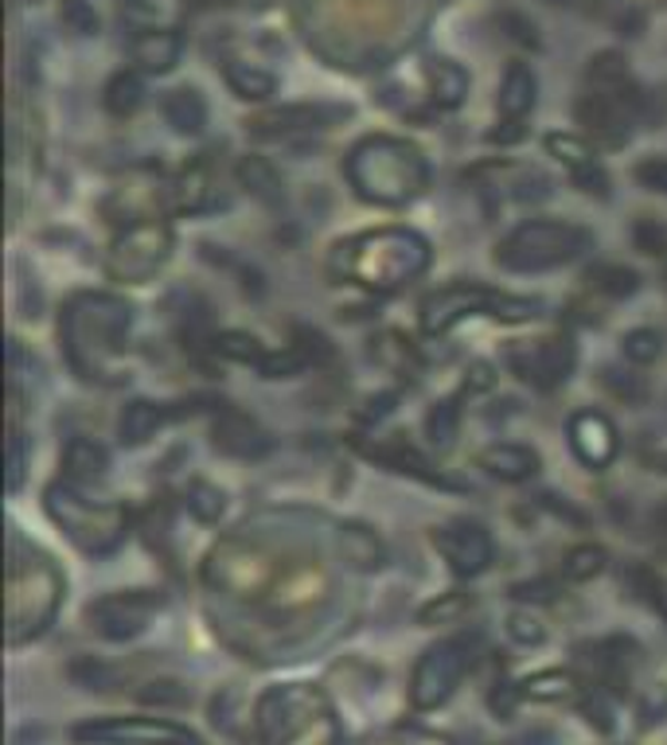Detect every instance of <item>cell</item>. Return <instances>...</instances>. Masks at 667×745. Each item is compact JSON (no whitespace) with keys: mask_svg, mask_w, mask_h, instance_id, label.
<instances>
[{"mask_svg":"<svg viewBox=\"0 0 667 745\" xmlns=\"http://www.w3.org/2000/svg\"><path fill=\"white\" fill-rule=\"evenodd\" d=\"M184 504H188V512L196 515L199 523H219L222 512H227L222 489H215V484H207V481H191L188 492H184Z\"/></svg>","mask_w":667,"mask_h":745,"instance_id":"d6a6232c","label":"cell"},{"mask_svg":"<svg viewBox=\"0 0 667 745\" xmlns=\"http://www.w3.org/2000/svg\"><path fill=\"white\" fill-rule=\"evenodd\" d=\"M465 609H472V597L469 594H454L445 597V601H434L421 609V625H441V621H454L457 613H465Z\"/></svg>","mask_w":667,"mask_h":745,"instance_id":"f6af8a7d","label":"cell"},{"mask_svg":"<svg viewBox=\"0 0 667 745\" xmlns=\"http://www.w3.org/2000/svg\"><path fill=\"white\" fill-rule=\"evenodd\" d=\"M511 597H519V601H551V586L546 581H523V586H511Z\"/></svg>","mask_w":667,"mask_h":745,"instance_id":"f5cc1de1","label":"cell"},{"mask_svg":"<svg viewBox=\"0 0 667 745\" xmlns=\"http://www.w3.org/2000/svg\"><path fill=\"white\" fill-rule=\"evenodd\" d=\"M543 4H554V9L562 4V9H566V4H574V0H543Z\"/></svg>","mask_w":667,"mask_h":745,"instance_id":"11a10c76","label":"cell"},{"mask_svg":"<svg viewBox=\"0 0 667 745\" xmlns=\"http://www.w3.org/2000/svg\"><path fill=\"white\" fill-rule=\"evenodd\" d=\"M602 570H605V550L593 547V543L574 547L566 555V563H562V574H566L570 581H590V578H597Z\"/></svg>","mask_w":667,"mask_h":745,"instance_id":"8d00e7d4","label":"cell"},{"mask_svg":"<svg viewBox=\"0 0 667 745\" xmlns=\"http://www.w3.org/2000/svg\"><path fill=\"white\" fill-rule=\"evenodd\" d=\"M570 180H574L577 188L585 191V196H597V199L609 196V176H605V168L597 165V160H590V165L574 168V172H570Z\"/></svg>","mask_w":667,"mask_h":745,"instance_id":"ee69618b","label":"cell"},{"mask_svg":"<svg viewBox=\"0 0 667 745\" xmlns=\"http://www.w3.org/2000/svg\"><path fill=\"white\" fill-rule=\"evenodd\" d=\"M465 316L531 321V316H539V301L511 297V293H496L472 282L445 285V290H437L434 297H426V305H421V328H426L429 336H441V332H449L457 321H465Z\"/></svg>","mask_w":667,"mask_h":745,"instance_id":"9c48e42d","label":"cell"},{"mask_svg":"<svg viewBox=\"0 0 667 745\" xmlns=\"http://www.w3.org/2000/svg\"><path fill=\"white\" fill-rule=\"evenodd\" d=\"M582 711H585V718H590V726H597L602 734H609L613 730V711H609V703L602 699V691H593V699H585Z\"/></svg>","mask_w":667,"mask_h":745,"instance_id":"f907efd6","label":"cell"},{"mask_svg":"<svg viewBox=\"0 0 667 745\" xmlns=\"http://www.w3.org/2000/svg\"><path fill=\"white\" fill-rule=\"evenodd\" d=\"M602 382H605V390H609L613 398H621L625 406H644L648 402V379L644 375H636V371H625V367H605L602 371Z\"/></svg>","mask_w":667,"mask_h":745,"instance_id":"836d02e7","label":"cell"},{"mask_svg":"<svg viewBox=\"0 0 667 745\" xmlns=\"http://www.w3.org/2000/svg\"><path fill=\"white\" fill-rule=\"evenodd\" d=\"M633 239H636V250H644V254H664L667 250V231L652 223V219H636Z\"/></svg>","mask_w":667,"mask_h":745,"instance_id":"bcb514c9","label":"cell"},{"mask_svg":"<svg viewBox=\"0 0 667 745\" xmlns=\"http://www.w3.org/2000/svg\"><path fill=\"white\" fill-rule=\"evenodd\" d=\"M636 180H640L644 188L667 196V160H644V165L636 168Z\"/></svg>","mask_w":667,"mask_h":745,"instance_id":"816d5d0a","label":"cell"},{"mask_svg":"<svg viewBox=\"0 0 667 745\" xmlns=\"http://www.w3.org/2000/svg\"><path fill=\"white\" fill-rule=\"evenodd\" d=\"M63 597V578L51 566L48 555L28 550L20 558V538L9 543V644L40 637L55 617V605Z\"/></svg>","mask_w":667,"mask_h":745,"instance_id":"8992f818","label":"cell"},{"mask_svg":"<svg viewBox=\"0 0 667 745\" xmlns=\"http://www.w3.org/2000/svg\"><path fill=\"white\" fill-rule=\"evenodd\" d=\"M574 359L577 351L574 344H570V336H546V340L528 344V348H515L508 356V364L519 379L531 382L535 390H554L559 382L570 379Z\"/></svg>","mask_w":667,"mask_h":745,"instance_id":"9a60e30c","label":"cell"},{"mask_svg":"<svg viewBox=\"0 0 667 745\" xmlns=\"http://www.w3.org/2000/svg\"><path fill=\"white\" fill-rule=\"evenodd\" d=\"M129 324L133 308L122 297H110V293L74 297L63 313V344L74 371L91 382H114V375L106 371V359L125 348Z\"/></svg>","mask_w":667,"mask_h":745,"instance_id":"3957f363","label":"cell"},{"mask_svg":"<svg viewBox=\"0 0 667 745\" xmlns=\"http://www.w3.org/2000/svg\"><path fill=\"white\" fill-rule=\"evenodd\" d=\"M585 660L597 668V683H602V688H609L613 695H625L628 683H633L636 663H640V648H636L633 640L613 637L593 648V655H585Z\"/></svg>","mask_w":667,"mask_h":745,"instance_id":"ffe728a7","label":"cell"},{"mask_svg":"<svg viewBox=\"0 0 667 745\" xmlns=\"http://www.w3.org/2000/svg\"><path fill=\"white\" fill-rule=\"evenodd\" d=\"M585 83H590V91L577 102V122L602 145H625L633 125L644 114V94L628 78L625 59L617 51L593 55L590 71H585Z\"/></svg>","mask_w":667,"mask_h":745,"instance_id":"277c9868","label":"cell"},{"mask_svg":"<svg viewBox=\"0 0 667 745\" xmlns=\"http://www.w3.org/2000/svg\"><path fill=\"white\" fill-rule=\"evenodd\" d=\"M390 410H395V395H379V398H371V402H367L363 418H387Z\"/></svg>","mask_w":667,"mask_h":745,"instance_id":"db71d44e","label":"cell"},{"mask_svg":"<svg viewBox=\"0 0 667 745\" xmlns=\"http://www.w3.org/2000/svg\"><path fill=\"white\" fill-rule=\"evenodd\" d=\"M211 441L219 453L239 457V461H258V457H265L273 445L270 433H265L254 418L242 415V410H219V418H215L211 426Z\"/></svg>","mask_w":667,"mask_h":745,"instance_id":"ac0fdd59","label":"cell"},{"mask_svg":"<svg viewBox=\"0 0 667 745\" xmlns=\"http://www.w3.org/2000/svg\"><path fill=\"white\" fill-rule=\"evenodd\" d=\"M570 449L585 469H609L617 457V426L602 415V410H577L570 418Z\"/></svg>","mask_w":667,"mask_h":745,"instance_id":"e0dca14e","label":"cell"},{"mask_svg":"<svg viewBox=\"0 0 667 745\" xmlns=\"http://www.w3.org/2000/svg\"><path fill=\"white\" fill-rule=\"evenodd\" d=\"M239 180H242V188H250L254 191L258 199H265V203H281V176H278V168L270 165V160H262V157H247L239 165Z\"/></svg>","mask_w":667,"mask_h":745,"instance_id":"f546056e","label":"cell"},{"mask_svg":"<svg viewBox=\"0 0 667 745\" xmlns=\"http://www.w3.org/2000/svg\"><path fill=\"white\" fill-rule=\"evenodd\" d=\"M628 581L636 586V594L644 597V601L656 609L659 617L667 621V581L659 578V574H652V570H633L628 574Z\"/></svg>","mask_w":667,"mask_h":745,"instance_id":"b9f144b4","label":"cell"},{"mask_svg":"<svg viewBox=\"0 0 667 745\" xmlns=\"http://www.w3.org/2000/svg\"><path fill=\"white\" fill-rule=\"evenodd\" d=\"M140 703H148V706H188L191 691L176 680H153V683L140 688Z\"/></svg>","mask_w":667,"mask_h":745,"instance_id":"60d3db41","label":"cell"},{"mask_svg":"<svg viewBox=\"0 0 667 745\" xmlns=\"http://www.w3.org/2000/svg\"><path fill=\"white\" fill-rule=\"evenodd\" d=\"M168 254H173V227L160 223V219H140L114 239L106 254V270L117 282H145L168 262Z\"/></svg>","mask_w":667,"mask_h":745,"instance_id":"8fae6325","label":"cell"},{"mask_svg":"<svg viewBox=\"0 0 667 745\" xmlns=\"http://www.w3.org/2000/svg\"><path fill=\"white\" fill-rule=\"evenodd\" d=\"M110 469V453L94 438H71L63 449V472L71 484H98Z\"/></svg>","mask_w":667,"mask_h":745,"instance_id":"d4e9b609","label":"cell"},{"mask_svg":"<svg viewBox=\"0 0 667 745\" xmlns=\"http://www.w3.org/2000/svg\"><path fill=\"white\" fill-rule=\"evenodd\" d=\"M457 430H461V406H457V398H441V402L429 406V415H426V438L434 441L437 449H449V445H454Z\"/></svg>","mask_w":667,"mask_h":745,"instance_id":"4dcf8cb0","label":"cell"},{"mask_svg":"<svg viewBox=\"0 0 667 745\" xmlns=\"http://www.w3.org/2000/svg\"><path fill=\"white\" fill-rule=\"evenodd\" d=\"M180 410H173V406L165 402H148V398H137V402H129L122 410V418H117V441L129 449L145 445L148 438H157V430L168 422V418H176Z\"/></svg>","mask_w":667,"mask_h":745,"instance_id":"44dd1931","label":"cell"},{"mask_svg":"<svg viewBox=\"0 0 667 745\" xmlns=\"http://www.w3.org/2000/svg\"><path fill=\"white\" fill-rule=\"evenodd\" d=\"M215 351H219L222 359H235V364H254L262 367L265 356L270 351L262 348V340L258 336H247V332H222V336H215Z\"/></svg>","mask_w":667,"mask_h":745,"instance_id":"1f68e13d","label":"cell"},{"mask_svg":"<svg viewBox=\"0 0 667 745\" xmlns=\"http://www.w3.org/2000/svg\"><path fill=\"white\" fill-rule=\"evenodd\" d=\"M621 348H625L628 364H656L659 351H664V340H659L656 328H633L625 340H621Z\"/></svg>","mask_w":667,"mask_h":745,"instance_id":"f35d334b","label":"cell"},{"mask_svg":"<svg viewBox=\"0 0 667 745\" xmlns=\"http://www.w3.org/2000/svg\"><path fill=\"white\" fill-rule=\"evenodd\" d=\"M535 98H539V78H535V71H531L528 63H511L508 71H503L500 94H496L500 117H503V122H523V117H528L531 109H535Z\"/></svg>","mask_w":667,"mask_h":745,"instance_id":"7402d4cb","label":"cell"},{"mask_svg":"<svg viewBox=\"0 0 667 745\" xmlns=\"http://www.w3.org/2000/svg\"><path fill=\"white\" fill-rule=\"evenodd\" d=\"M477 464L488 472V476H496V481L519 484V481H531V476L539 472V453L528 445H511V441H503V445L484 449V453L477 457Z\"/></svg>","mask_w":667,"mask_h":745,"instance_id":"603a6c76","label":"cell"},{"mask_svg":"<svg viewBox=\"0 0 667 745\" xmlns=\"http://www.w3.org/2000/svg\"><path fill=\"white\" fill-rule=\"evenodd\" d=\"M74 742L94 745H204L188 726L168 718H98L74 726Z\"/></svg>","mask_w":667,"mask_h":745,"instance_id":"4fadbf2b","label":"cell"},{"mask_svg":"<svg viewBox=\"0 0 667 745\" xmlns=\"http://www.w3.org/2000/svg\"><path fill=\"white\" fill-rule=\"evenodd\" d=\"M508 632H511V640H519V644H539V640L546 637L543 625H539V617H531V613H511Z\"/></svg>","mask_w":667,"mask_h":745,"instance_id":"c3c4849f","label":"cell"},{"mask_svg":"<svg viewBox=\"0 0 667 745\" xmlns=\"http://www.w3.org/2000/svg\"><path fill=\"white\" fill-rule=\"evenodd\" d=\"M426 83L437 109H457L465 102V94H469V75L461 71V63L445 55L426 59Z\"/></svg>","mask_w":667,"mask_h":745,"instance_id":"cb8c5ba5","label":"cell"},{"mask_svg":"<svg viewBox=\"0 0 667 745\" xmlns=\"http://www.w3.org/2000/svg\"><path fill=\"white\" fill-rule=\"evenodd\" d=\"M145 102V83H140L137 71H117L114 78L102 91V106L110 109L114 117H133Z\"/></svg>","mask_w":667,"mask_h":745,"instance_id":"f1b7e54d","label":"cell"},{"mask_svg":"<svg viewBox=\"0 0 667 745\" xmlns=\"http://www.w3.org/2000/svg\"><path fill=\"white\" fill-rule=\"evenodd\" d=\"M254 730L262 745H336L340 722L332 703L309 683L270 688L254 706Z\"/></svg>","mask_w":667,"mask_h":745,"instance_id":"5b68a950","label":"cell"},{"mask_svg":"<svg viewBox=\"0 0 667 745\" xmlns=\"http://www.w3.org/2000/svg\"><path fill=\"white\" fill-rule=\"evenodd\" d=\"M519 695L554 703V699L574 695V675H566V671H539V675H531V680L519 683Z\"/></svg>","mask_w":667,"mask_h":745,"instance_id":"d590c367","label":"cell"},{"mask_svg":"<svg viewBox=\"0 0 667 745\" xmlns=\"http://www.w3.org/2000/svg\"><path fill=\"white\" fill-rule=\"evenodd\" d=\"M20 481H24V438H20V430L12 426V433H9V472H4V484H9V492H17Z\"/></svg>","mask_w":667,"mask_h":745,"instance_id":"681fc988","label":"cell"},{"mask_svg":"<svg viewBox=\"0 0 667 745\" xmlns=\"http://www.w3.org/2000/svg\"><path fill=\"white\" fill-rule=\"evenodd\" d=\"M184 40L176 28H140L129 40V59L145 75H168L180 63Z\"/></svg>","mask_w":667,"mask_h":745,"instance_id":"d6986e66","label":"cell"},{"mask_svg":"<svg viewBox=\"0 0 667 745\" xmlns=\"http://www.w3.org/2000/svg\"><path fill=\"white\" fill-rule=\"evenodd\" d=\"M215 172L207 165H196L188 168V172L180 176V188H176V196H180V208L184 211H215L227 203V196H222L219 188H215Z\"/></svg>","mask_w":667,"mask_h":745,"instance_id":"83f0119b","label":"cell"},{"mask_svg":"<svg viewBox=\"0 0 667 745\" xmlns=\"http://www.w3.org/2000/svg\"><path fill=\"white\" fill-rule=\"evenodd\" d=\"M590 246L593 234L585 227L562 219H531L496 246V265L508 274H546L582 258Z\"/></svg>","mask_w":667,"mask_h":745,"instance_id":"52a82bcc","label":"cell"},{"mask_svg":"<svg viewBox=\"0 0 667 745\" xmlns=\"http://www.w3.org/2000/svg\"><path fill=\"white\" fill-rule=\"evenodd\" d=\"M48 512L59 527L66 531L74 547L86 550V555L102 558L114 555L125 543V527H129V515L117 504H91L74 484H51L48 489Z\"/></svg>","mask_w":667,"mask_h":745,"instance_id":"ba28073f","label":"cell"},{"mask_svg":"<svg viewBox=\"0 0 667 745\" xmlns=\"http://www.w3.org/2000/svg\"><path fill=\"white\" fill-rule=\"evenodd\" d=\"M434 547L437 555L449 563V570H454L457 578H477L496 558L492 535L472 520H454V523H445V527H437Z\"/></svg>","mask_w":667,"mask_h":745,"instance_id":"5bb4252c","label":"cell"},{"mask_svg":"<svg viewBox=\"0 0 667 745\" xmlns=\"http://www.w3.org/2000/svg\"><path fill=\"white\" fill-rule=\"evenodd\" d=\"M336 117H347L340 106H281L265 109V114L250 117L247 129L258 141H293V137H309V133L329 129Z\"/></svg>","mask_w":667,"mask_h":745,"instance_id":"2e32d148","label":"cell"},{"mask_svg":"<svg viewBox=\"0 0 667 745\" xmlns=\"http://www.w3.org/2000/svg\"><path fill=\"white\" fill-rule=\"evenodd\" d=\"M165 609V594L160 589H122V594H106L86 609V621L102 640H125L140 637L148 629V621Z\"/></svg>","mask_w":667,"mask_h":745,"instance_id":"7c38bea8","label":"cell"},{"mask_svg":"<svg viewBox=\"0 0 667 745\" xmlns=\"http://www.w3.org/2000/svg\"><path fill=\"white\" fill-rule=\"evenodd\" d=\"M500 28H503V32H508V40L523 43V48H539L535 24H531L528 17H519V12H503V17H500Z\"/></svg>","mask_w":667,"mask_h":745,"instance_id":"7dc6e473","label":"cell"},{"mask_svg":"<svg viewBox=\"0 0 667 745\" xmlns=\"http://www.w3.org/2000/svg\"><path fill=\"white\" fill-rule=\"evenodd\" d=\"M165 122L173 125L180 137H196V133H204L207 125V102L204 94L196 91V86H180V91L165 94Z\"/></svg>","mask_w":667,"mask_h":745,"instance_id":"484cf974","label":"cell"},{"mask_svg":"<svg viewBox=\"0 0 667 745\" xmlns=\"http://www.w3.org/2000/svg\"><path fill=\"white\" fill-rule=\"evenodd\" d=\"M71 680L83 683L86 691H110L114 688V671L98 660H74L71 663Z\"/></svg>","mask_w":667,"mask_h":745,"instance_id":"7bdbcfd3","label":"cell"},{"mask_svg":"<svg viewBox=\"0 0 667 745\" xmlns=\"http://www.w3.org/2000/svg\"><path fill=\"white\" fill-rule=\"evenodd\" d=\"M590 285L597 293H605V297H633L636 290H640V274L636 270H628V265H597L590 274Z\"/></svg>","mask_w":667,"mask_h":745,"instance_id":"e575fe53","label":"cell"},{"mask_svg":"<svg viewBox=\"0 0 667 745\" xmlns=\"http://www.w3.org/2000/svg\"><path fill=\"white\" fill-rule=\"evenodd\" d=\"M59 20H63V28L74 35H98L102 28L91 0H59Z\"/></svg>","mask_w":667,"mask_h":745,"instance_id":"74e56055","label":"cell"},{"mask_svg":"<svg viewBox=\"0 0 667 745\" xmlns=\"http://www.w3.org/2000/svg\"><path fill=\"white\" fill-rule=\"evenodd\" d=\"M480 637H445L437 644H429L421 652V660L414 663L410 675V703L418 711H437L441 703L454 699V691L461 688V680L469 675V668L477 663Z\"/></svg>","mask_w":667,"mask_h":745,"instance_id":"30bf717a","label":"cell"},{"mask_svg":"<svg viewBox=\"0 0 667 745\" xmlns=\"http://www.w3.org/2000/svg\"><path fill=\"white\" fill-rule=\"evenodd\" d=\"M429 242L406 227H383V231H363L336 242L332 250V274L363 285L375 293H395L426 274Z\"/></svg>","mask_w":667,"mask_h":745,"instance_id":"6da1fadb","label":"cell"},{"mask_svg":"<svg viewBox=\"0 0 667 745\" xmlns=\"http://www.w3.org/2000/svg\"><path fill=\"white\" fill-rule=\"evenodd\" d=\"M546 149H551V157H559L562 165L574 172V168H582V165H590L593 160V149L590 145L582 141V137H570V133H551L546 137Z\"/></svg>","mask_w":667,"mask_h":745,"instance_id":"ab89813d","label":"cell"},{"mask_svg":"<svg viewBox=\"0 0 667 745\" xmlns=\"http://www.w3.org/2000/svg\"><path fill=\"white\" fill-rule=\"evenodd\" d=\"M344 176L363 203L403 208V203H414L426 191L429 165L418 145L375 133V137H363L359 145H352V153L344 160Z\"/></svg>","mask_w":667,"mask_h":745,"instance_id":"7a4b0ae2","label":"cell"},{"mask_svg":"<svg viewBox=\"0 0 667 745\" xmlns=\"http://www.w3.org/2000/svg\"><path fill=\"white\" fill-rule=\"evenodd\" d=\"M222 78H227V86H231L242 102H270L273 94H278V78H273L270 71H262V66L242 63V59H231V63L222 66Z\"/></svg>","mask_w":667,"mask_h":745,"instance_id":"4316f807","label":"cell"}]
</instances>
